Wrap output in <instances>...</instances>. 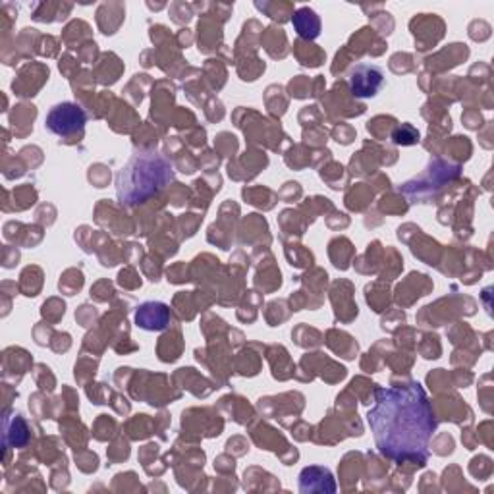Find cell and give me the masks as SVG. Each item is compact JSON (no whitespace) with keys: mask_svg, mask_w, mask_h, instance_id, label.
Segmentation results:
<instances>
[{"mask_svg":"<svg viewBox=\"0 0 494 494\" xmlns=\"http://www.w3.org/2000/svg\"><path fill=\"white\" fill-rule=\"evenodd\" d=\"M85 124L87 114L82 107L76 105V102H61V105H54L47 114V122H45L51 134L61 137L82 134Z\"/></svg>","mask_w":494,"mask_h":494,"instance_id":"3957f363","label":"cell"},{"mask_svg":"<svg viewBox=\"0 0 494 494\" xmlns=\"http://www.w3.org/2000/svg\"><path fill=\"white\" fill-rule=\"evenodd\" d=\"M350 89L355 97H375L385 85V74L375 64H358L350 72Z\"/></svg>","mask_w":494,"mask_h":494,"instance_id":"277c9868","label":"cell"},{"mask_svg":"<svg viewBox=\"0 0 494 494\" xmlns=\"http://www.w3.org/2000/svg\"><path fill=\"white\" fill-rule=\"evenodd\" d=\"M367 423L385 458L396 464L425 466L427 462L436 419L431 400L419 383L377 388Z\"/></svg>","mask_w":494,"mask_h":494,"instance_id":"6da1fadb","label":"cell"},{"mask_svg":"<svg viewBox=\"0 0 494 494\" xmlns=\"http://www.w3.org/2000/svg\"><path fill=\"white\" fill-rule=\"evenodd\" d=\"M174 180V172L165 157L157 153L135 155L117 178L118 198L126 205H137L158 193Z\"/></svg>","mask_w":494,"mask_h":494,"instance_id":"7a4b0ae2","label":"cell"},{"mask_svg":"<svg viewBox=\"0 0 494 494\" xmlns=\"http://www.w3.org/2000/svg\"><path fill=\"white\" fill-rule=\"evenodd\" d=\"M300 490L309 492H335L336 482L335 477L325 467H307L300 475Z\"/></svg>","mask_w":494,"mask_h":494,"instance_id":"8992f818","label":"cell"},{"mask_svg":"<svg viewBox=\"0 0 494 494\" xmlns=\"http://www.w3.org/2000/svg\"><path fill=\"white\" fill-rule=\"evenodd\" d=\"M168 320H170V309L168 305L160 302H145L137 307L135 312V325L149 332L166 328Z\"/></svg>","mask_w":494,"mask_h":494,"instance_id":"5b68a950","label":"cell"},{"mask_svg":"<svg viewBox=\"0 0 494 494\" xmlns=\"http://www.w3.org/2000/svg\"><path fill=\"white\" fill-rule=\"evenodd\" d=\"M294 26H296L297 33H300V36L305 37V39H315L319 36V29H320L319 18L315 16L313 10H309V8L297 10L296 16H294Z\"/></svg>","mask_w":494,"mask_h":494,"instance_id":"52a82bcc","label":"cell"}]
</instances>
